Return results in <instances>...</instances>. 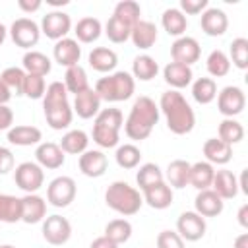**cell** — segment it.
<instances>
[{"label":"cell","instance_id":"obj_10","mask_svg":"<svg viewBox=\"0 0 248 248\" xmlns=\"http://www.w3.org/2000/svg\"><path fill=\"white\" fill-rule=\"evenodd\" d=\"M217 110L225 118L238 116L246 107V95L238 85H227L217 93Z\"/></svg>","mask_w":248,"mask_h":248},{"label":"cell","instance_id":"obj_28","mask_svg":"<svg viewBox=\"0 0 248 248\" xmlns=\"http://www.w3.org/2000/svg\"><path fill=\"white\" fill-rule=\"evenodd\" d=\"M87 62L89 66L95 70V72H101V74H110L114 72L116 64H118V56L112 48L108 46H95L89 56H87Z\"/></svg>","mask_w":248,"mask_h":248},{"label":"cell","instance_id":"obj_50","mask_svg":"<svg viewBox=\"0 0 248 248\" xmlns=\"http://www.w3.org/2000/svg\"><path fill=\"white\" fill-rule=\"evenodd\" d=\"M207 8H209L207 0H180V6H178V10L184 16H198V14L205 12Z\"/></svg>","mask_w":248,"mask_h":248},{"label":"cell","instance_id":"obj_9","mask_svg":"<svg viewBox=\"0 0 248 248\" xmlns=\"http://www.w3.org/2000/svg\"><path fill=\"white\" fill-rule=\"evenodd\" d=\"M78 194L76 180L72 176H56L46 186V202L52 207H68Z\"/></svg>","mask_w":248,"mask_h":248},{"label":"cell","instance_id":"obj_31","mask_svg":"<svg viewBox=\"0 0 248 248\" xmlns=\"http://www.w3.org/2000/svg\"><path fill=\"white\" fill-rule=\"evenodd\" d=\"M190 165L186 159H174L169 163L167 167V172L163 174L165 176V182L170 186V188H176V190H182L188 186V174H190Z\"/></svg>","mask_w":248,"mask_h":248},{"label":"cell","instance_id":"obj_29","mask_svg":"<svg viewBox=\"0 0 248 248\" xmlns=\"http://www.w3.org/2000/svg\"><path fill=\"white\" fill-rule=\"evenodd\" d=\"M215 176V167L207 161H198L190 165V174H188V186H194L198 192L211 188Z\"/></svg>","mask_w":248,"mask_h":248},{"label":"cell","instance_id":"obj_24","mask_svg":"<svg viewBox=\"0 0 248 248\" xmlns=\"http://www.w3.org/2000/svg\"><path fill=\"white\" fill-rule=\"evenodd\" d=\"M163 79L174 91H178V89L188 87L194 81V72H192L190 66H184V64H178V62H169L163 68Z\"/></svg>","mask_w":248,"mask_h":248},{"label":"cell","instance_id":"obj_40","mask_svg":"<svg viewBox=\"0 0 248 248\" xmlns=\"http://www.w3.org/2000/svg\"><path fill=\"white\" fill-rule=\"evenodd\" d=\"M64 87L68 93H81L89 87V79H87V72L78 64V66H72V68H66V74H64Z\"/></svg>","mask_w":248,"mask_h":248},{"label":"cell","instance_id":"obj_8","mask_svg":"<svg viewBox=\"0 0 248 248\" xmlns=\"http://www.w3.org/2000/svg\"><path fill=\"white\" fill-rule=\"evenodd\" d=\"M8 33L14 41V45L19 48H25V50H33V46L41 39V27L31 17H17L10 25Z\"/></svg>","mask_w":248,"mask_h":248},{"label":"cell","instance_id":"obj_36","mask_svg":"<svg viewBox=\"0 0 248 248\" xmlns=\"http://www.w3.org/2000/svg\"><path fill=\"white\" fill-rule=\"evenodd\" d=\"M192 99L200 105H209L217 97V83L211 78H198L192 83Z\"/></svg>","mask_w":248,"mask_h":248},{"label":"cell","instance_id":"obj_17","mask_svg":"<svg viewBox=\"0 0 248 248\" xmlns=\"http://www.w3.org/2000/svg\"><path fill=\"white\" fill-rule=\"evenodd\" d=\"M35 163L41 169H48V170H56L64 165L66 161V153L60 149L58 143L54 141H41L35 149Z\"/></svg>","mask_w":248,"mask_h":248},{"label":"cell","instance_id":"obj_7","mask_svg":"<svg viewBox=\"0 0 248 248\" xmlns=\"http://www.w3.org/2000/svg\"><path fill=\"white\" fill-rule=\"evenodd\" d=\"M14 182L25 194H37L45 184V170L35 161H23L14 170Z\"/></svg>","mask_w":248,"mask_h":248},{"label":"cell","instance_id":"obj_19","mask_svg":"<svg viewBox=\"0 0 248 248\" xmlns=\"http://www.w3.org/2000/svg\"><path fill=\"white\" fill-rule=\"evenodd\" d=\"M74 112L83 118V120H89V118H95L101 110V99L99 95L95 93L93 87H87L85 91L74 95V105H72Z\"/></svg>","mask_w":248,"mask_h":248},{"label":"cell","instance_id":"obj_25","mask_svg":"<svg viewBox=\"0 0 248 248\" xmlns=\"http://www.w3.org/2000/svg\"><path fill=\"white\" fill-rule=\"evenodd\" d=\"M130 41L134 43L136 48L140 50H147L157 43V25L153 21L147 19H140L130 33Z\"/></svg>","mask_w":248,"mask_h":248},{"label":"cell","instance_id":"obj_12","mask_svg":"<svg viewBox=\"0 0 248 248\" xmlns=\"http://www.w3.org/2000/svg\"><path fill=\"white\" fill-rule=\"evenodd\" d=\"M41 33L46 37V39H52V41H60L64 39L70 29H72V17L62 12V10H52L48 14L43 16L41 19Z\"/></svg>","mask_w":248,"mask_h":248},{"label":"cell","instance_id":"obj_3","mask_svg":"<svg viewBox=\"0 0 248 248\" xmlns=\"http://www.w3.org/2000/svg\"><path fill=\"white\" fill-rule=\"evenodd\" d=\"M43 110L46 124L52 130H66L74 120V108L68 101V91L62 81H52L46 85L43 95Z\"/></svg>","mask_w":248,"mask_h":248},{"label":"cell","instance_id":"obj_54","mask_svg":"<svg viewBox=\"0 0 248 248\" xmlns=\"http://www.w3.org/2000/svg\"><path fill=\"white\" fill-rule=\"evenodd\" d=\"M89 248H118V244H114V242L108 240L107 236H97V238L89 244Z\"/></svg>","mask_w":248,"mask_h":248},{"label":"cell","instance_id":"obj_4","mask_svg":"<svg viewBox=\"0 0 248 248\" xmlns=\"http://www.w3.org/2000/svg\"><path fill=\"white\" fill-rule=\"evenodd\" d=\"M122 126H124V116H122V110L120 108H114V107L101 108L99 114L93 120L91 138H93V141L101 149L118 147Z\"/></svg>","mask_w":248,"mask_h":248},{"label":"cell","instance_id":"obj_5","mask_svg":"<svg viewBox=\"0 0 248 248\" xmlns=\"http://www.w3.org/2000/svg\"><path fill=\"white\" fill-rule=\"evenodd\" d=\"M105 203L118 215L132 217L141 209L143 198L138 188L130 186L124 180H114L108 184V188L105 192Z\"/></svg>","mask_w":248,"mask_h":248},{"label":"cell","instance_id":"obj_14","mask_svg":"<svg viewBox=\"0 0 248 248\" xmlns=\"http://www.w3.org/2000/svg\"><path fill=\"white\" fill-rule=\"evenodd\" d=\"M170 56H172V62H178V64L192 68V64L198 62L202 56L200 43L194 37L182 35V37L174 39V43L170 45Z\"/></svg>","mask_w":248,"mask_h":248},{"label":"cell","instance_id":"obj_22","mask_svg":"<svg viewBox=\"0 0 248 248\" xmlns=\"http://www.w3.org/2000/svg\"><path fill=\"white\" fill-rule=\"evenodd\" d=\"M141 198H143V203H147L151 209H167L170 207L174 194H172V188L163 180V182H157L145 188L141 192Z\"/></svg>","mask_w":248,"mask_h":248},{"label":"cell","instance_id":"obj_26","mask_svg":"<svg viewBox=\"0 0 248 248\" xmlns=\"http://www.w3.org/2000/svg\"><path fill=\"white\" fill-rule=\"evenodd\" d=\"M8 141L12 145H19V147H29V145H39L43 140V132L37 126H27V124H19V126H12L8 130Z\"/></svg>","mask_w":248,"mask_h":248},{"label":"cell","instance_id":"obj_6","mask_svg":"<svg viewBox=\"0 0 248 248\" xmlns=\"http://www.w3.org/2000/svg\"><path fill=\"white\" fill-rule=\"evenodd\" d=\"M95 93L101 101L107 103H120L128 101L136 91V79L130 72H110L105 78H99L95 83Z\"/></svg>","mask_w":248,"mask_h":248},{"label":"cell","instance_id":"obj_20","mask_svg":"<svg viewBox=\"0 0 248 248\" xmlns=\"http://www.w3.org/2000/svg\"><path fill=\"white\" fill-rule=\"evenodd\" d=\"M225 209V202L211 190H200L196 200H194V211L200 213L203 219L205 217H219Z\"/></svg>","mask_w":248,"mask_h":248},{"label":"cell","instance_id":"obj_41","mask_svg":"<svg viewBox=\"0 0 248 248\" xmlns=\"http://www.w3.org/2000/svg\"><path fill=\"white\" fill-rule=\"evenodd\" d=\"M21 221V198L0 192V223Z\"/></svg>","mask_w":248,"mask_h":248},{"label":"cell","instance_id":"obj_45","mask_svg":"<svg viewBox=\"0 0 248 248\" xmlns=\"http://www.w3.org/2000/svg\"><path fill=\"white\" fill-rule=\"evenodd\" d=\"M25 70L19 66H8L6 70H2L0 79L4 81V85L12 91V95H23V81H25Z\"/></svg>","mask_w":248,"mask_h":248},{"label":"cell","instance_id":"obj_58","mask_svg":"<svg viewBox=\"0 0 248 248\" xmlns=\"http://www.w3.org/2000/svg\"><path fill=\"white\" fill-rule=\"evenodd\" d=\"M46 4L52 8H60V6H68V0H46Z\"/></svg>","mask_w":248,"mask_h":248},{"label":"cell","instance_id":"obj_30","mask_svg":"<svg viewBox=\"0 0 248 248\" xmlns=\"http://www.w3.org/2000/svg\"><path fill=\"white\" fill-rule=\"evenodd\" d=\"M21 68L25 70V74H33V76H46L52 70V62L45 52L39 50H27L21 58Z\"/></svg>","mask_w":248,"mask_h":248},{"label":"cell","instance_id":"obj_47","mask_svg":"<svg viewBox=\"0 0 248 248\" xmlns=\"http://www.w3.org/2000/svg\"><path fill=\"white\" fill-rule=\"evenodd\" d=\"M227 56H229L232 66H236L238 70H246L248 68V39L246 37L232 39Z\"/></svg>","mask_w":248,"mask_h":248},{"label":"cell","instance_id":"obj_53","mask_svg":"<svg viewBox=\"0 0 248 248\" xmlns=\"http://www.w3.org/2000/svg\"><path fill=\"white\" fill-rule=\"evenodd\" d=\"M41 6H43L41 0H17V8L25 14H33V12L41 10Z\"/></svg>","mask_w":248,"mask_h":248},{"label":"cell","instance_id":"obj_52","mask_svg":"<svg viewBox=\"0 0 248 248\" xmlns=\"http://www.w3.org/2000/svg\"><path fill=\"white\" fill-rule=\"evenodd\" d=\"M12 124H14V112H12V108L8 105H0V132L2 130L8 132L12 128Z\"/></svg>","mask_w":248,"mask_h":248},{"label":"cell","instance_id":"obj_23","mask_svg":"<svg viewBox=\"0 0 248 248\" xmlns=\"http://www.w3.org/2000/svg\"><path fill=\"white\" fill-rule=\"evenodd\" d=\"M211 190L225 202V200H232L238 196V180H236V174L232 170H227V169H219L215 170V176H213V182H211Z\"/></svg>","mask_w":248,"mask_h":248},{"label":"cell","instance_id":"obj_51","mask_svg":"<svg viewBox=\"0 0 248 248\" xmlns=\"http://www.w3.org/2000/svg\"><path fill=\"white\" fill-rule=\"evenodd\" d=\"M14 165H16V159L12 149L0 145V174H8L10 170H14Z\"/></svg>","mask_w":248,"mask_h":248},{"label":"cell","instance_id":"obj_32","mask_svg":"<svg viewBox=\"0 0 248 248\" xmlns=\"http://www.w3.org/2000/svg\"><path fill=\"white\" fill-rule=\"evenodd\" d=\"M161 25L167 31V35H172L178 39L188 29V17L178 8H167L161 16Z\"/></svg>","mask_w":248,"mask_h":248},{"label":"cell","instance_id":"obj_35","mask_svg":"<svg viewBox=\"0 0 248 248\" xmlns=\"http://www.w3.org/2000/svg\"><path fill=\"white\" fill-rule=\"evenodd\" d=\"M159 74V64L149 54H140L132 62V78L140 81H151Z\"/></svg>","mask_w":248,"mask_h":248},{"label":"cell","instance_id":"obj_1","mask_svg":"<svg viewBox=\"0 0 248 248\" xmlns=\"http://www.w3.org/2000/svg\"><path fill=\"white\" fill-rule=\"evenodd\" d=\"M159 112L167 120V128L176 136H186L196 126V112L180 91L169 89L159 99Z\"/></svg>","mask_w":248,"mask_h":248},{"label":"cell","instance_id":"obj_48","mask_svg":"<svg viewBox=\"0 0 248 248\" xmlns=\"http://www.w3.org/2000/svg\"><path fill=\"white\" fill-rule=\"evenodd\" d=\"M46 91V81L43 76H33V74H27L25 76V81H23V95L29 97V99H43Z\"/></svg>","mask_w":248,"mask_h":248},{"label":"cell","instance_id":"obj_33","mask_svg":"<svg viewBox=\"0 0 248 248\" xmlns=\"http://www.w3.org/2000/svg\"><path fill=\"white\" fill-rule=\"evenodd\" d=\"M74 33H76V41H78V43L89 45V43H95V41L101 37L103 25H101V21H99L97 17L87 16V17H81V19L76 23Z\"/></svg>","mask_w":248,"mask_h":248},{"label":"cell","instance_id":"obj_34","mask_svg":"<svg viewBox=\"0 0 248 248\" xmlns=\"http://www.w3.org/2000/svg\"><path fill=\"white\" fill-rule=\"evenodd\" d=\"M60 149L68 155H81L83 151H87V145H89V136L83 132V130H68L62 140H60Z\"/></svg>","mask_w":248,"mask_h":248},{"label":"cell","instance_id":"obj_49","mask_svg":"<svg viewBox=\"0 0 248 248\" xmlns=\"http://www.w3.org/2000/svg\"><path fill=\"white\" fill-rule=\"evenodd\" d=\"M157 248H184V240L176 231H161L157 234Z\"/></svg>","mask_w":248,"mask_h":248},{"label":"cell","instance_id":"obj_59","mask_svg":"<svg viewBox=\"0 0 248 248\" xmlns=\"http://www.w3.org/2000/svg\"><path fill=\"white\" fill-rule=\"evenodd\" d=\"M6 37H8V29H6V25H4V23H0V46L4 45Z\"/></svg>","mask_w":248,"mask_h":248},{"label":"cell","instance_id":"obj_15","mask_svg":"<svg viewBox=\"0 0 248 248\" xmlns=\"http://www.w3.org/2000/svg\"><path fill=\"white\" fill-rule=\"evenodd\" d=\"M52 58L56 64L64 66V68H72V66H78L79 64V58H81V46L76 39H70V37H64L60 41L54 43L52 46Z\"/></svg>","mask_w":248,"mask_h":248},{"label":"cell","instance_id":"obj_16","mask_svg":"<svg viewBox=\"0 0 248 248\" xmlns=\"http://www.w3.org/2000/svg\"><path fill=\"white\" fill-rule=\"evenodd\" d=\"M78 167H79V170H81L83 176L99 178V176H103L107 172L108 159H107V155L101 149H87V151H83L79 155Z\"/></svg>","mask_w":248,"mask_h":248},{"label":"cell","instance_id":"obj_57","mask_svg":"<svg viewBox=\"0 0 248 248\" xmlns=\"http://www.w3.org/2000/svg\"><path fill=\"white\" fill-rule=\"evenodd\" d=\"M232 248H248V232H240V234L234 238Z\"/></svg>","mask_w":248,"mask_h":248},{"label":"cell","instance_id":"obj_56","mask_svg":"<svg viewBox=\"0 0 248 248\" xmlns=\"http://www.w3.org/2000/svg\"><path fill=\"white\" fill-rule=\"evenodd\" d=\"M12 99V91L4 85V81L0 79V105H8V101Z\"/></svg>","mask_w":248,"mask_h":248},{"label":"cell","instance_id":"obj_21","mask_svg":"<svg viewBox=\"0 0 248 248\" xmlns=\"http://www.w3.org/2000/svg\"><path fill=\"white\" fill-rule=\"evenodd\" d=\"M46 217V200L39 194H25L21 198V221L27 225L43 223Z\"/></svg>","mask_w":248,"mask_h":248},{"label":"cell","instance_id":"obj_44","mask_svg":"<svg viewBox=\"0 0 248 248\" xmlns=\"http://www.w3.org/2000/svg\"><path fill=\"white\" fill-rule=\"evenodd\" d=\"M114 17H118L120 21H124L126 25L134 27L140 19H141V8L136 0H122L114 6V12H112Z\"/></svg>","mask_w":248,"mask_h":248},{"label":"cell","instance_id":"obj_38","mask_svg":"<svg viewBox=\"0 0 248 248\" xmlns=\"http://www.w3.org/2000/svg\"><path fill=\"white\" fill-rule=\"evenodd\" d=\"M205 70L211 76V79L213 78H225L231 72V60H229L227 52L221 48L211 50L207 54V60H205Z\"/></svg>","mask_w":248,"mask_h":248},{"label":"cell","instance_id":"obj_11","mask_svg":"<svg viewBox=\"0 0 248 248\" xmlns=\"http://www.w3.org/2000/svg\"><path fill=\"white\" fill-rule=\"evenodd\" d=\"M205 231H207V223L196 211H182L176 219V232L186 242H196L203 238Z\"/></svg>","mask_w":248,"mask_h":248},{"label":"cell","instance_id":"obj_42","mask_svg":"<svg viewBox=\"0 0 248 248\" xmlns=\"http://www.w3.org/2000/svg\"><path fill=\"white\" fill-rule=\"evenodd\" d=\"M114 159H116V165L124 170H130V169H136L141 161V151L138 145L134 143H122L116 147V153H114Z\"/></svg>","mask_w":248,"mask_h":248},{"label":"cell","instance_id":"obj_60","mask_svg":"<svg viewBox=\"0 0 248 248\" xmlns=\"http://www.w3.org/2000/svg\"><path fill=\"white\" fill-rule=\"evenodd\" d=\"M0 248H16V246H12V244H0Z\"/></svg>","mask_w":248,"mask_h":248},{"label":"cell","instance_id":"obj_46","mask_svg":"<svg viewBox=\"0 0 248 248\" xmlns=\"http://www.w3.org/2000/svg\"><path fill=\"white\" fill-rule=\"evenodd\" d=\"M130 33H132V27L126 25L124 21H120L118 17L110 16L108 21L105 23V35L110 43L114 45H120V43H126L130 39Z\"/></svg>","mask_w":248,"mask_h":248},{"label":"cell","instance_id":"obj_2","mask_svg":"<svg viewBox=\"0 0 248 248\" xmlns=\"http://www.w3.org/2000/svg\"><path fill=\"white\" fill-rule=\"evenodd\" d=\"M159 116H161L159 105L151 97L140 95L134 101V105L124 120V134L134 141L147 140L151 136L155 124L159 122Z\"/></svg>","mask_w":248,"mask_h":248},{"label":"cell","instance_id":"obj_39","mask_svg":"<svg viewBox=\"0 0 248 248\" xmlns=\"http://www.w3.org/2000/svg\"><path fill=\"white\" fill-rule=\"evenodd\" d=\"M103 236H107L108 240H112L114 244L120 246V244H124V242L130 240V236H132V223L128 219H124V217L112 219V221L107 223Z\"/></svg>","mask_w":248,"mask_h":248},{"label":"cell","instance_id":"obj_13","mask_svg":"<svg viewBox=\"0 0 248 248\" xmlns=\"http://www.w3.org/2000/svg\"><path fill=\"white\" fill-rule=\"evenodd\" d=\"M72 236V225L62 215H46L43 219V238L52 246H62Z\"/></svg>","mask_w":248,"mask_h":248},{"label":"cell","instance_id":"obj_55","mask_svg":"<svg viewBox=\"0 0 248 248\" xmlns=\"http://www.w3.org/2000/svg\"><path fill=\"white\" fill-rule=\"evenodd\" d=\"M236 219H238V225L242 229H248V203H242L238 213H236Z\"/></svg>","mask_w":248,"mask_h":248},{"label":"cell","instance_id":"obj_37","mask_svg":"<svg viewBox=\"0 0 248 248\" xmlns=\"http://www.w3.org/2000/svg\"><path fill=\"white\" fill-rule=\"evenodd\" d=\"M217 136L221 141H225L232 147L234 143H240L244 140V126L236 118H223L217 128Z\"/></svg>","mask_w":248,"mask_h":248},{"label":"cell","instance_id":"obj_18","mask_svg":"<svg viewBox=\"0 0 248 248\" xmlns=\"http://www.w3.org/2000/svg\"><path fill=\"white\" fill-rule=\"evenodd\" d=\"M200 27L207 37H221L229 29V17L221 8H207L202 12Z\"/></svg>","mask_w":248,"mask_h":248},{"label":"cell","instance_id":"obj_43","mask_svg":"<svg viewBox=\"0 0 248 248\" xmlns=\"http://www.w3.org/2000/svg\"><path fill=\"white\" fill-rule=\"evenodd\" d=\"M163 180H165L163 170H161V167L155 165V163H143V165H140V169H138V172H136V182H138V186H140L141 192H143L145 188L157 184V182H163Z\"/></svg>","mask_w":248,"mask_h":248},{"label":"cell","instance_id":"obj_27","mask_svg":"<svg viewBox=\"0 0 248 248\" xmlns=\"http://www.w3.org/2000/svg\"><path fill=\"white\" fill-rule=\"evenodd\" d=\"M202 151H203L205 161L211 163L213 167H215V165H227V163L232 159V147H231L229 143L221 141L219 138H209V140H205Z\"/></svg>","mask_w":248,"mask_h":248}]
</instances>
